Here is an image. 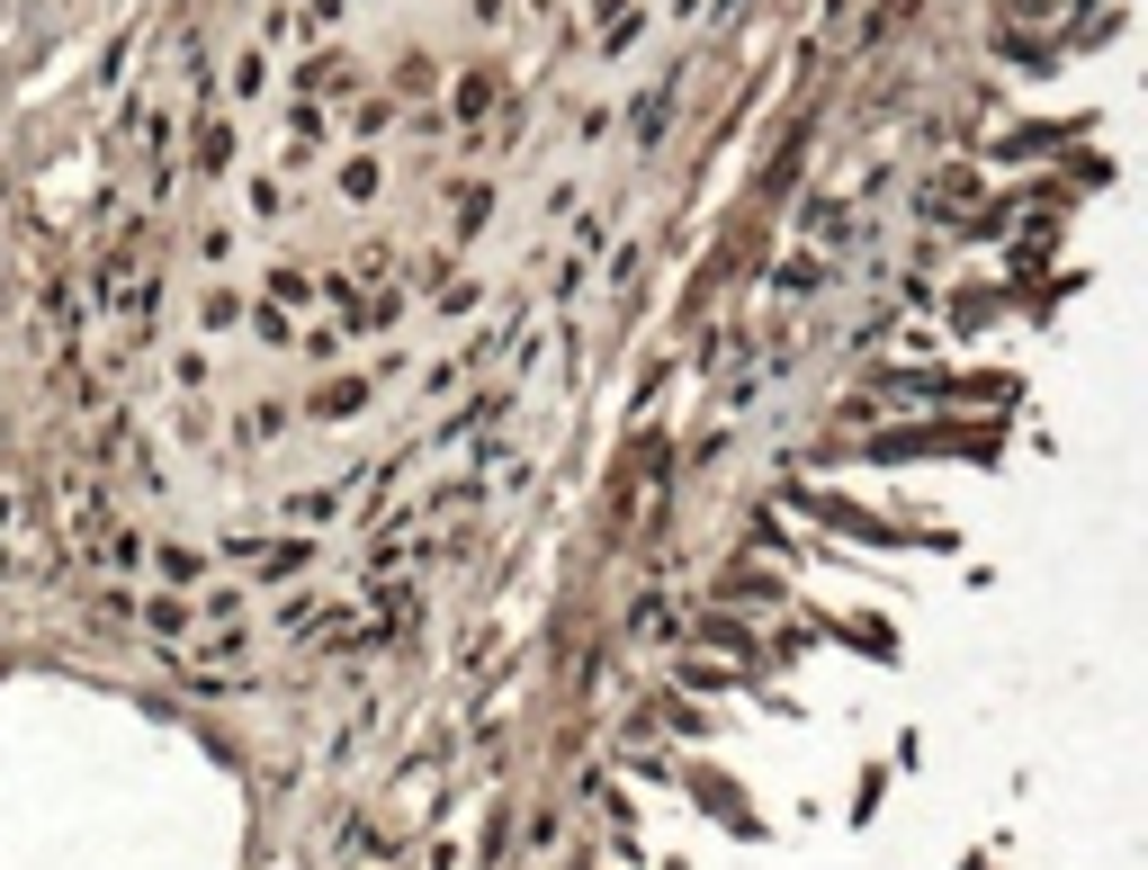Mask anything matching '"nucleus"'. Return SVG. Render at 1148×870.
Returning a JSON list of instances; mask_svg holds the SVG:
<instances>
[{"mask_svg": "<svg viewBox=\"0 0 1148 870\" xmlns=\"http://www.w3.org/2000/svg\"><path fill=\"white\" fill-rule=\"evenodd\" d=\"M629 629H637V637H673V601H664V592H646L637 611H629Z\"/></svg>", "mask_w": 1148, "mask_h": 870, "instance_id": "f257e3e1", "label": "nucleus"}]
</instances>
